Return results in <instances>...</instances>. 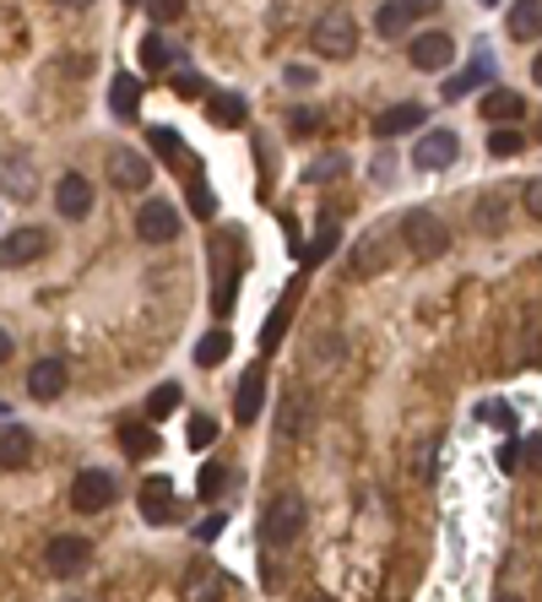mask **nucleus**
I'll return each instance as SVG.
<instances>
[{
  "mask_svg": "<svg viewBox=\"0 0 542 602\" xmlns=\"http://www.w3.org/2000/svg\"><path fill=\"white\" fill-rule=\"evenodd\" d=\"M310 50H315L321 61H353V50H358V22H353V11L332 6V11L310 28Z\"/></svg>",
  "mask_w": 542,
  "mask_h": 602,
  "instance_id": "nucleus-1",
  "label": "nucleus"
},
{
  "mask_svg": "<svg viewBox=\"0 0 542 602\" xmlns=\"http://www.w3.org/2000/svg\"><path fill=\"white\" fill-rule=\"evenodd\" d=\"M402 245L412 250V261H440V256L451 250V228H445V217H434V212H406Z\"/></svg>",
  "mask_w": 542,
  "mask_h": 602,
  "instance_id": "nucleus-2",
  "label": "nucleus"
},
{
  "mask_svg": "<svg viewBox=\"0 0 542 602\" xmlns=\"http://www.w3.org/2000/svg\"><path fill=\"white\" fill-rule=\"evenodd\" d=\"M304 533V499L288 488V494H277L267 505V516H261V542L267 548H293Z\"/></svg>",
  "mask_w": 542,
  "mask_h": 602,
  "instance_id": "nucleus-3",
  "label": "nucleus"
},
{
  "mask_svg": "<svg viewBox=\"0 0 542 602\" xmlns=\"http://www.w3.org/2000/svg\"><path fill=\"white\" fill-rule=\"evenodd\" d=\"M115 477L104 467H87L76 472V483H71V510H82V516H98V510H109L115 505Z\"/></svg>",
  "mask_w": 542,
  "mask_h": 602,
  "instance_id": "nucleus-4",
  "label": "nucleus"
},
{
  "mask_svg": "<svg viewBox=\"0 0 542 602\" xmlns=\"http://www.w3.org/2000/svg\"><path fill=\"white\" fill-rule=\"evenodd\" d=\"M180 212H174V201H147L141 212H136V239L141 245H174L180 239Z\"/></svg>",
  "mask_w": 542,
  "mask_h": 602,
  "instance_id": "nucleus-5",
  "label": "nucleus"
},
{
  "mask_svg": "<svg viewBox=\"0 0 542 602\" xmlns=\"http://www.w3.org/2000/svg\"><path fill=\"white\" fill-rule=\"evenodd\" d=\"M136 505H141V516H147L152 527H174V522L185 516V505L174 499V483H169V477H158V472L141 483V499H136Z\"/></svg>",
  "mask_w": 542,
  "mask_h": 602,
  "instance_id": "nucleus-6",
  "label": "nucleus"
},
{
  "mask_svg": "<svg viewBox=\"0 0 542 602\" xmlns=\"http://www.w3.org/2000/svg\"><path fill=\"white\" fill-rule=\"evenodd\" d=\"M44 565L55 570V576H82L87 565H93V542L76 533H61L50 537V548H44Z\"/></svg>",
  "mask_w": 542,
  "mask_h": 602,
  "instance_id": "nucleus-7",
  "label": "nucleus"
},
{
  "mask_svg": "<svg viewBox=\"0 0 542 602\" xmlns=\"http://www.w3.org/2000/svg\"><path fill=\"white\" fill-rule=\"evenodd\" d=\"M104 169H109V185H120V191H147L152 185V163L131 147H109Z\"/></svg>",
  "mask_w": 542,
  "mask_h": 602,
  "instance_id": "nucleus-8",
  "label": "nucleus"
},
{
  "mask_svg": "<svg viewBox=\"0 0 542 602\" xmlns=\"http://www.w3.org/2000/svg\"><path fill=\"white\" fill-rule=\"evenodd\" d=\"M180 602H228V576L217 565H191L180 581Z\"/></svg>",
  "mask_w": 542,
  "mask_h": 602,
  "instance_id": "nucleus-9",
  "label": "nucleus"
},
{
  "mask_svg": "<svg viewBox=\"0 0 542 602\" xmlns=\"http://www.w3.org/2000/svg\"><path fill=\"white\" fill-rule=\"evenodd\" d=\"M456 152H462V141H456V131H423V136H418V147H412V169L434 174V169L456 163Z\"/></svg>",
  "mask_w": 542,
  "mask_h": 602,
  "instance_id": "nucleus-10",
  "label": "nucleus"
},
{
  "mask_svg": "<svg viewBox=\"0 0 542 602\" xmlns=\"http://www.w3.org/2000/svg\"><path fill=\"white\" fill-rule=\"evenodd\" d=\"M406 61L418 71H445L456 61V39H451V33H418V39L406 44Z\"/></svg>",
  "mask_w": 542,
  "mask_h": 602,
  "instance_id": "nucleus-11",
  "label": "nucleus"
},
{
  "mask_svg": "<svg viewBox=\"0 0 542 602\" xmlns=\"http://www.w3.org/2000/svg\"><path fill=\"white\" fill-rule=\"evenodd\" d=\"M423 120H429V109H423V104H412V98H406V104H391V109H380V115H375V126H369V131L380 136V141H391V136H406V131H418V126H423Z\"/></svg>",
  "mask_w": 542,
  "mask_h": 602,
  "instance_id": "nucleus-12",
  "label": "nucleus"
},
{
  "mask_svg": "<svg viewBox=\"0 0 542 602\" xmlns=\"http://www.w3.org/2000/svg\"><path fill=\"white\" fill-rule=\"evenodd\" d=\"M66 380H71L66 358H39V364L28 369V397L55 401V397H61V391H66Z\"/></svg>",
  "mask_w": 542,
  "mask_h": 602,
  "instance_id": "nucleus-13",
  "label": "nucleus"
},
{
  "mask_svg": "<svg viewBox=\"0 0 542 602\" xmlns=\"http://www.w3.org/2000/svg\"><path fill=\"white\" fill-rule=\"evenodd\" d=\"M55 212L71 217V223L93 212V185H87V174H61V185H55Z\"/></svg>",
  "mask_w": 542,
  "mask_h": 602,
  "instance_id": "nucleus-14",
  "label": "nucleus"
},
{
  "mask_svg": "<svg viewBox=\"0 0 542 602\" xmlns=\"http://www.w3.org/2000/svg\"><path fill=\"white\" fill-rule=\"evenodd\" d=\"M6 267H28V261H39V256H50V234L44 228H17V234H6Z\"/></svg>",
  "mask_w": 542,
  "mask_h": 602,
  "instance_id": "nucleus-15",
  "label": "nucleus"
},
{
  "mask_svg": "<svg viewBox=\"0 0 542 602\" xmlns=\"http://www.w3.org/2000/svg\"><path fill=\"white\" fill-rule=\"evenodd\" d=\"M261 401H267V369L250 364L245 380H239V391H234V412H239V423H256V418H261Z\"/></svg>",
  "mask_w": 542,
  "mask_h": 602,
  "instance_id": "nucleus-16",
  "label": "nucleus"
},
{
  "mask_svg": "<svg viewBox=\"0 0 542 602\" xmlns=\"http://www.w3.org/2000/svg\"><path fill=\"white\" fill-rule=\"evenodd\" d=\"M28 456H33V434H28V423L6 418V429H0V467L22 472L28 467Z\"/></svg>",
  "mask_w": 542,
  "mask_h": 602,
  "instance_id": "nucleus-17",
  "label": "nucleus"
},
{
  "mask_svg": "<svg viewBox=\"0 0 542 602\" xmlns=\"http://www.w3.org/2000/svg\"><path fill=\"white\" fill-rule=\"evenodd\" d=\"M521 115H527V98H521L516 87L494 82V87L483 93V120H494V126H499V120H521Z\"/></svg>",
  "mask_w": 542,
  "mask_h": 602,
  "instance_id": "nucleus-18",
  "label": "nucleus"
},
{
  "mask_svg": "<svg viewBox=\"0 0 542 602\" xmlns=\"http://www.w3.org/2000/svg\"><path fill=\"white\" fill-rule=\"evenodd\" d=\"M505 28H510L516 44H538L542 39V0H516L510 17H505Z\"/></svg>",
  "mask_w": 542,
  "mask_h": 602,
  "instance_id": "nucleus-19",
  "label": "nucleus"
},
{
  "mask_svg": "<svg viewBox=\"0 0 542 602\" xmlns=\"http://www.w3.org/2000/svg\"><path fill=\"white\" fill-rule=\"evenodd\" d=\"M412 17H418L412 0H386V6L375 11V33H380V39H402L406 28H412Z\"/></svg>",
  "mask_w": 542,
  "mask_h": 602,
  "instance_id": "nucleus-20",
  "label": "nucleus"
},
{
  "mask_svg": "<svg viewBox=\"0 0 542 602\" xmlns=\"http://www.w3.org/2000/svg\"><path fill=\"white\" fill-rule=\"evenodd\" d=\"M310 423H315V401H310V391H293L288 407H282V434H288V440H304Z\"/></svg>",
  "mask_w": 542,
  "mask_h": 602,
  "instance_id": "nucleus-21",
  "label": "nucleus"
},
{
  "mask_svg": "<svg viewBox=\"0 0 542 602\" xmlns=\"http://www.w3.org/2000/svg\"><path fill=\"white\" fill-rule=\"evenodd\" d=\"M109 109H115V120H136V109H141V82L136 76L109 82Z\"/></svg>",
  "mask_w": 542,
  "mask_h": 602,
  "instance_id": "nucleus-22",
  "label": "nucleus"
},
{
  "mask_svg": "<svg viewBox=\"0 0 542 602\" xmlns=\"http://www.w3.org/2000/svg\"><path fill=\"white\" fill-rule=\"evenodd\" d=\"M245 115H250V104L239 93H212V126L234 131V126H245Z\"/></svg>",
  "mask_w": 542,
  "mask_h": 602,
  "instance_id": "nucleus-23",
  "label": "nucleus"
},
{
  "mask_svg": "<svg viewBox=\"0 0 542 602\" xmlns=\"http://www.w3.org/2000/svg\"><path fill=\"white\" fill-rule=\"evenodd\" d=\"M228 347H234V342H228V332H206L202 342H196V364H206V369H217V364L228 358Z\"/></svg>",
  "mask_w": 542,
  "mask_h": 602,
  "instance_id": "nucleus-24",
  "label": "nucleus"
},
{
  "mask_svg": "<svg viewBox=\"0 0 542 602\" xmlns=\"http://www.w3.org/2000/svg\"><path fill=\"white\" fill-rule=\"evenodd\" d=\"M152 440H158L152 423H126V429H120V445H126V456H136V462L152 451Z\"/></svg>",
  "mask_w": 542,
  "mask_h": 602,
  "instance_id": "nucleus-25",
  "label": "nucleus"
},
{
  "mask_svg": "<svg viewBox=\"0 0 542 602\" xmlns=\"http://www.w3.org/2000/svg\"><path fill=\"white\" fill-rule=\"evenodd\" d=\"M483 76H488V61L477 55L473 71H462V76H451V82H445V98H451V104H456V98H467V93H473V87L483 82Z\"/></svg>",
  "mask_w": 542,
  "mask_h": 602,
  "instance_id": "nucleus-26",
  "label": "nucleus"
},
{
  "mask_svg": "<svg viewBox=\"0 0 542 602\" xmlns=\"http://www.w3.org/2000/svg\"><path fill=\"white\" fill-rule=\"evenodd\" d=\"M169 61H174V50H169V39H158V33H147V39H141V66H147V71H163V66H169Z\"/></svg>",
  "mask_w": 542,
  "mask_h": 602,
  "instance_id": "nucleus-27",
  "label": "nucleus"
},
{
  "mask_svg": "<svg viewBox=\"0 0 542 602\" xmlns=\"http://www.w3.org/2000/svg\"><path fill=\"white\" fill-rule=\"evenodd\" d=\"M6 196H11V201L33 196V174H28V163H17V158L6 163Z\"/></svg>",
  "mask_w": 542,
  "mask_h": 602,
  "instance_id": "nucleus-28",
  "label": "nucleus"
},
{
  "mask_svg": "<svg viewBox=\"0 0 542 602\" xmlns=\"http://www.w3.org/2000/svg\"><path fill=\"white\" fill-rule=\"evenodd\" d=\"M152 152H158L163 163H180V158H185V141L169 131V126H152Z\"/></svg>",
  "mask_w": 542,
  "mask_h": 602,
  "instance_id": "nucleus-29",
  "label": "nucleus"
},
{
  "mask_svg": "<svg viewBox=\"0 0 542 602\" xmlns=\"http://www.w3.org/2000/svg\"><path fill=\"white\" fill-rule=\"evenodd\" d=\"M174 407H180V386H158V391H152V401H147V418L158 423V418H169Z\"/></svg>",
  "mask_w": 542,
  "mask_h": 602,
  "instance_id": "nucleus-30",
  "label": "nucleus"
},
{
  "mask_svg": "<svg viewBox=\"0 0 542 602\" xmlns=\"http://www.w3.org/2000/svg\"><path fill=\"white\" fill-rule=\"evenodd\" d=\"M196 488H202V499H217V494L228 488V467H223V462H206V467H202V483H196Z\"/></svg>",
  "mask_w": 542,
  "mask_h": 602,
  "instance_id": "nucleus-31",
  "label": "nucleus"
},
{
  "mask_svg": "<svg viewBox=\"0 0 542 602\" xmlns=\"http://www.w3.org/2000/svg\"><path fill=\"white\" fill-rule=\"evenodd\" d=\"M185 440H191V451H206V445L217 440V418L196 412V418H191V434H185Z\"/></svg>",
  "mask_w": 542,
  "mask_h": 602,
  "instance_id": "nucleus-32",
  "label": "nucleus"
},
{
  "mask_svg": "<svg viewBox=\"0 0 542 602\" xmlns=\"http://www.w3.org/2000/svg\"><path fill=\"white\" fill-rule=\"evenodd\" d=\"M342 169H347V158H342V152H332V158H315L304 180H315V185H321V180H337Z\"/></svg>",
  "mask_w": 542,
  "mask_h": 602,
  "instance_id": "nucleus-33",
  "label": "nucleus"
},
{
  "mask_svg": "<svg viewBox=\"0 0 542 602\" xmlns=\"http://www.w3.org/2000/svg\"><path fill=\"white\" fill-rule=\"evenodd\" d=\"M488 152H494V158H516V152H521V131H494L488 136Z\"/></svg>",
  "mask_w": 542,
  "mask_h": 602,
  "instance_id": "nucleus-34",
  "label": "nucleus"
},
{
  "mask_svg": "<svg viewBox=\"0 0 542 602\" xmlns=\"http://www.w3.org/2000/svg\"><path fill=\"white\" fill-rule=\"evenodd\" d=\"M152 6V22H180L185 17V0H147Z\"/></svg>",
  "mask_w": 542,
  "mask_h": 602,
  "instance_id": "nucleus-35",
  "label": "nucleus"
},
{
  "mask_svg": "<svg viewBox=\"0 0 542 602\" xmlns=\"http://www.w3.org/2000/svg\"><path fill=\"white\" fill-rule=\"evenodd\" d=\"M174 93H180V98H206V82L191 76V71H180V76H174Z\"/></svg>",
  "mask_w": 542,
  "mask_h": 602,
  "instance_id": "nucleus-36",
  "label": "nucleus"
},
{
  "mask_svg": "<svg viewBox=\"0 0 542 602\" xmlns=\"http://www.w3.org/2000/svg\"><path fill=\"white\" fill-rule=\"evenodd\" d=\"M332 245H337V234H332V228H326V234H321V239H315V245H310V250H304V267H315V261H321V256H326V250H332Z\"/></svg>",
  "mask_w": 542,
  "mask_h": 602,
  "instance_id": "nucleus-37",
  "label": "nucleus"
},
{
  "mask_svg": "<svg viewBox=\"0 0 542 602\" xmlns=\"http://www.w3.org/2000/svg\"><path fill=\"white\" fill-rule=\"evenodd\" d=\"M483 418H488V423H499V429H516V418H510V407H505V401H488V407H483Z\"/></svg>",
  "mask_w": 542,
  "mask_h": 602,
  "instance_id": "nucleus-38",
  "label": "nucleus"
},
{
  "mask_svg": "<svg viewBox=\"0 0 542 602\" xmlns=\"http://www.w3.org/2000/svg\"><path fill=\"white\" fill-rule=\"evenodd\" d=\"M315 126H321V115H315V109H299V115H293V136H310Z\"/></svg>",
  "mask_w": 542,
  "mask_h": 602,
  "instance_id": "nucleus-39",
  "label": "nucleus"
},
{
  "mask_svg": "<svg viewBox=\"0 0 542 602\" xmlns=\"http://www.w3.org/2000/svg\"><path fill=\"white\" fill-rule=\"evenodd\" d=\"M521 201H527V212H532V217L542 223V180H532V185H527V196H521Z\"/></svg>",
  "mask_w": 542,
  "mask_h": 602,
  "instance_id": "nucleus-40",
  "label": "nucleus"
},
{
  "mask_svg": "<svg viewBox=\"0 0 542 602\" xmlns=\"http://www.w3.org/2000/svg\"><path fill=\"white\" fill-rule=\"evenodd\" d=\"M499 462H505V472H516V467H521V445H516V440H510V445H505V456H499Z\"/></svg>",
  "mask_w": 542,
  "mask_h": 602,
  "instance_id": "nucleus-41",
  "label": "nucleus"
},
{
  "mask_svg": "<svg viewBox=\"0 0 542 602\" xmlns=\"http://www.w3.org/2000/svg\"><path fill=\"white\" fill-rule=\"evenodd\" d=\"M288 82H293V87H310L315 76H310V71H304V66H288Z\"/></svg>",
  "mask_w": 542,
  "mask_h": 602,
  "instance_id": "nucleus-42",
  "label": "nucleus"
},
{
  "mask_svg": "<svg viewBox=\"0 0 542 602\" xmlns=\"http://www.w3.org/2000/svg\"><path fill=\"white\" fill-rule=\"evenodd\" d=\"M527 462H532V467H542V440H532V445H527Z\"/></svg>",
  "mask_w": 542,
  "mask_h": 602,
  "instance_id": "nucleus-43",
  "label": "nucleus"
},
{
  "mask_svg": "<svg viewBox=\"0 0 542 602\" xmlns=\"http://www.w3.org/2000/svg\"><path fill=\"white\" fill-rule=\"evenodd\" d=\"M412 6H418V17H423V11H434V6H440V0H412Z\"/></svg>",
  "mask_w": 542,
  "mask_h": 602,
  "instance_id": "nucleus-44",
  "label": "nucleus"
},
{
  "mask_svg": "<svg viewBox=\"0 0 542 602\" xmlns=\"http://www.w3.org/2000/svg\"><path fill=\"white\" fill-rule=\"evenodd\" d=\"M55 6H71V11H82V6H93V0H55Z\"/></svg>",
  "mask_w": 542,
  "mask_h": 602,
  "instance_id": "nucleus-45",
  "label": "nucleus"
},
{
  "mask_svg": "<svg viewBox=\"0 0 542 602\" xmlns=\"http://www.w3.org/2000/svg\"><path fill=\"white\" fill-rule=\"evenodd\" d=\"M532 82H538V87H542V55H538V61H532Z\"/></svg>",
  "mask_w": 542,
  "mask_h": 602,
  "instance_id": "nucleus-46",
  "label": "nucleus"
},
{
  "mask_svg": "<svg viewBox=\"0 0 542 602\" xmlns=\"http://www.w3.org/2000/svg\"><path fill=\"white\" fill-rule=\"evenodd\" d=\"M499 602H521V598H499Z\"/></svg>",
  "mask_w": 542,
  "mask_h": 602,
  "instance_id": "nucleus-47",
  "label": "nucleus"
},
{
  "mask_svg": "<svg viewBox=\"0 0 542 602\" xmlns=\"http://www.w3.org/2000/svg\"><path fill=\"white\" fill-rule=\"evenodd\" d=\"M483 6H499V0H483Z\"/></svg>",
  "mask_w": 542,
  "mask_h": 602,
  "instance_id": "nucleus-48",
  "label": "nucleus"
}]
</instances>
